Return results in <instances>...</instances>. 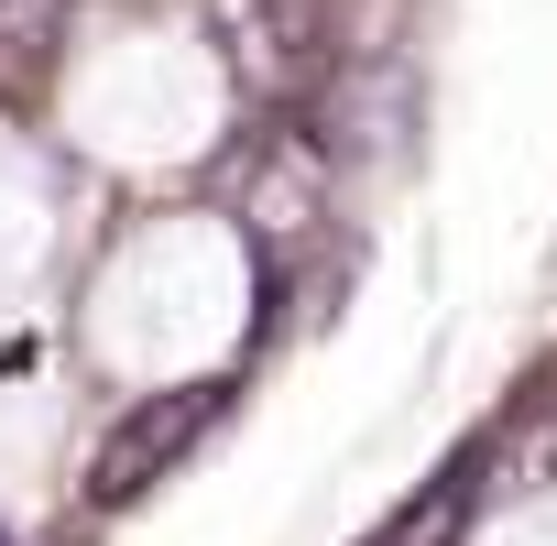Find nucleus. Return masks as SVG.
Here are the masks:
<instances>
[{
	"instance_id": "obj_1",
	"label": "nucleus",
	"mask_w": 557,
	"mask_h": 546,
	"mask_svg": "<svg viewBox=\"0 0 557 546\" xmlns=\"http://www.w3.org/2000/svg\"><path fill=\"white\" fill-rule=\"evenodd\" d=\"M219 426V383H186V394H153V405H132L110 437H99V459H88V502L99 513H121V502H143L197 437Z\"/></svg>"
}]
</instances>
